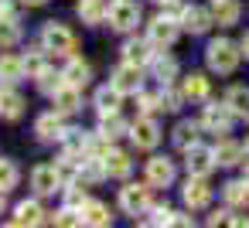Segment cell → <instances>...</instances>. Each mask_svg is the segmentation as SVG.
I'll return each mask as SVG.
<instances>
[{
    "label": "cell",
    "mask_w": 249,
    "mask_h": 228,
    "mask_svg": "<svg viewBox=\"0 0 249 228\" xmlns=\"http://www.w3.org/2000/svg\"><path fill=\"white\" fill-rule=\"evenodd\" d=\"M137 99H140V109H143V116H154V113H160V109H164L160 96H150V92H137Z\"/></svg>",
    "instance_id": "8d00e7d4"
},
{
    "label": "cell",
    "mask_w": 249,
    "mask_h": 228,
    "mask_svg": "<svg viewBox=\"0 0 249 228\" xmlns=\"http://www.w3.org/2000/svg\"><path fill=\"white\" fill-rule=\"evenodd\" d=\"M65 82H72V85H79V89H86L89 85V75H92V68L82 62V58H69V65H65Z\"/></svg>",
    "instance_id": "d4e9b609"
},
{
    "label": "cell",
    "mask_w": 249,
    "mask_h": 228,
    "mask_svg": "<svg viewBox=\"0 0 249 228\" xmlns=\"http://www.w3.org/2000/svg\"><path fill=\"white\" fill-rule=\"evenodd\" d=\"M239 55H242V48H239V45H232V41L218 38V41H212V45H208L205 62H208V68H212V72H218V75H232V72H235V65H239Z\"/></svg>",
    "instance_id": "6da1fadb"
},
{
    "label": "cell",
    "mask_w": 249,
    "mask_h": 228,
    "mask_svg": "<svg viewBox=\"0 0 249 228\" xmlns=\"http://www.w3.org/2000/svg\"><path fill=\"white\" fill-rule=\"evenodd\" d=\"M239 48H242V55H246V58H249V34H246V38H242V41H239Z\"/></svg>",
    "instance_id": "ee69618b"
},
{
    "label": "cell",
    "mask_w": 249,
    "mask_h": 228,
    "mask_svg": "<svg viewBox=\"0 0 249 228\" xmlns=\"http://www.w3.org/2000/svg\"><path fill=\"white\" fill-rule=\"evenodd\" d=\"M198 143V126L195 123H178L174 126V147L178 150H188V147H195Z\"/></svg>",
    "instance_id": "f546056e"
},
{
    "label": "cell",
    "mask_w": 249,
    "mask_h": 228,
    "mask_svg": "<svg viewBox=\"0 0 249 228\" xmlns=\"http://www.w3.org/2000/svg\"><path fill=\"white\" fill-rule=\"evenodd\" d=\"M225 102H229V109H232L235 116L249 119V89H246V85H232V89L225 92Z\"/></svg>",
    "instance_id": "f1b7e54d"
},
{
    "label": "cell",
    "mask_w": 249,
    "mask_h": 228,
    "mask_svg": "<svg viewBox=\"0 0 249 228\" xmlns=\"http://www.w3.org/2000/svg\"><path fill=\"white\" fill-rule=\"evenodd\" d=\"M21 113H24V99H21V92L18 89H0V116L4 119H21Z\"/></svg>",
    "instance_id": "d6986e66"
},
{
    "label": "cell",
    "mask_w": 249,
    "mask_h": 228,
    "mask_svg": "<svg viewBox=\"0 0 249 228\" xmlns=\"http://www.w3.org/2000/svg\"><path fill=\"white\" fill-rule=\"evenodd\" d=\"M181 99H184V96H174V92H171V89L164 85V92H160V102H164V113H174Z\"/></svg>",
    "instance_id": "ab89813d"
},
{
    "label": "cell",
    "mask_w": 249,
    "mask_h": 228,
    "mask_svg": "<svg viewBox=\"0 0 249 228\" xmlns=\"http://www.w3.org/2000/svg\"><path fill=\"white\" fill-rule=\"evenodd\" d=\"M137 21H140V7L133 4V0H113L109 4V24H113V31H133L137 28Z\"/></svg>",
    "instance_id": "3957f363"
},
{
    "label": "cell",
    "mask_w": 249,
    "mask_h": 228,
    "mask_svg": "<svg viewBox=\"0 0 249 228\" xmlns=\"http://www.w3.org/2000/svg\"><path fill=\"white\" fill-rule=\"evenodd\" d=\"M21 41V28H18V17H0V48H11Z\"/></svg>",
    "instance_id": "4dcf8cb0"
},
{
    "label": "cell",
    "mask_w": 249,
    "mask_h": 228,
    "mask_svg": "<svg viewBox=\"0 0 249 228\" xmlns=\"http://www.w3.org/2000/svg\"><path fill=\"white\" fill-rule=\"evenodd\" d=\"M157 45L147 38V41H126L123 45V62H133V65H147L157 51H154Z\"/></svg>",
    "instance_id": "e0dca14e"
},
{
    "label": "cell",
    "mask_w": 249,
    "mask_h": 228,
    "mask_svg": "<svg viewBox=\"0 0 249 228\" xmlns=\"http://www.w3.org/2000/svg\"><path fill=\"white\" fill-rule=\"evenodd\" d=\"M242 180H246V184H249V163H246V177H242Z\"/></svg>",
    "instance_id": "7dc6e473"
},
{
    "label": "cell",
    "mask_w": 249,
    "mask_h": 228,
    "mask_svg": "<svg viewBox=\"0 0 249 228\" xmlns=\"http://www.w3.org/2000/svg\"><path fill=\"white\" fill-rule=\"evenodd\" d=\"M24 4H28V7H38V4H45V0H24Z\"/></svg>",
    "instance_id": "bcb514c9"
},
{
    "label": "cell",
    "mask_w": 249,
    "mask_h": 228,
    "mask_svg": "<svg viewBox=\"0 0 249 228\" xmlns=\"http://www.w3.org/2000/svg\"><path fill=\"white\" fill-rule=\"evenodd\" d=\"M184 153H188V174L208 177V174L215 170V150H208V147L195 143V147H188Z\"/></svg>",
    "instance_id": "7c38bea8"
},
{
    "label": "cell",
    "mask_w": 249,
    "mask_h": 228,
    "mask_svg": "<svg viewBox=\"0 0 249 228\" xmlns=\"http://www.w3.org/2000/svg\"><path fill=\"white\" fill-rule=\"evenodd\" d=\"M52 106H55V113H62V116L79 113V109H82V92H79V85L62 82V85L52 92Z\"/></svg>",
    "instance_id": "ba28073f"
},
{
    "label": "cell",
    "mask_w": 249,
    "mask_h": 228,
    "mask_svg": "<svg viewBox=\"0 0 249 228\" xmlns=\"http://www.w3.org/2000/svg\"><path fill=\"white\" fill-rule=\"evenodd\" d=\"M225 201H229V204H246V201H249V184H246V180L225 184Z\"/></svg>",
    "instance_id": "e575fe53"
},
{
    "label": "cell",
    "mask_w": 249,
    "mask_h": 228,
    "mask_svg": "<svg viewBox=\"0 0 249 228\" xmlns=\"http://www.w3.org/2000/svg\"><path fill=\"white\" fill-rule=\"evenodd\" d=\"M18 180H21V170L14 167V160H4V157H0V187H4V191H14Z\"/></svg>",
    "instance_id": "1f68e13d"
},
{
    "label": "cell",
    "mask_w": 249,
    "mask_h": 228,
    "mask_svg": "<svg viewBox=\"0 0 249 228\" xmlns=\"http://www.w3.org/2000/svg\"><path fill=\"white\" fill-rule=\"evenodd\" d=\"M55 225H65V228H72V225H82V211H75L72 204H65V208L55 214Z\"/></svg>",
    "instance_id": "74e56055"
},
{
    "label": "cell",
    "mask_w": 249,
    "mask_h": 228,
    "mask_svg": "<svg viewBox=\"0 0 249 228\" xmlns=\"http://www.w3.org/2000/svg\"><path fill=\"white\" fill-rule=\"evenodd\" d=\"M4 194H7V191H4V187H0V211H4V204H7V201H4Z\"/></svg>",
    "instance_id": "f6af8a7d"
},
{
    "label": "cell",
    "mask_w": 249,
    "mask_h": 228,
    "mask_svg": "<svg viewBox=\"0 0 249 228\" xmlns=\"http://www.w3.org/2000/svg\"><path fill=\"white\" fill-rule=\"evenodd\" d=\"M246 157H249V140H246Z\"/></svg>",
    "instance_id": "c3c4849f"
},
{
    "label": "cell",
    "mask_w": 249,
    "mask_h": 228,
    "mask_svg": "<svg viewBox=\"0 0 249 228\" xmlns=\"http://www.w3.org/2000/svg\"><path fill=\"white\" fill-rule=\"evenodd\" d=\"M171 208L167 204H160V208H154V218H150V225H171Z\"/></svg>",
    "instance_id": "60d3db41"
},
{
    "label": "cell",
    "mask_w": 249,
    "mask_h": 228,
    "mask_svg": "<svg viewBox=\"0 0 249 228\" xmlns=\"http://www.w3.org/2000/svg\"><path fill=\"white\" fill-rule=\"evenodd\" d=\"M130 140L137 150H154L160 143V126L150 119V116H140L133 126H130Z\"/></svg>",
    "instance_id": "8992f818"
},
{
    "label": "cell",
    "mask_w": 249,
    "mask_h": 228,
    "mask_svg": "<svg viewBox=\"0 0 249 228\" xmlns=\"http://www.w3.org/2000/svg\"><path fill=\"white\" fill-rule=\"evenodd\" d=\"M178 17H171V14H157L150 24H147V38L157 45V48H167V45H174V38H178Z\"/></svg>",
    "instance_id": "277c9868"
},
{
    "label": "cell",
    "mask_w": 249,
    "mask_h": 228,
    "mask_svg": "<svg viewBox=\"0 0 249 228\" xmlns=\"http://www.w3.org/2000/svg\"><path fill=\"white\" fill-rule=\"evenodd\" d=\"M157 4H167V0H157Z\"/></svg>",
    "instance_id": "681fc988"
},
{
    "label": "cell",
    "mask_w": 249,
    "mask_h": 228,
    "mask_svg": "<svg viewBox=\"0 0 249 228\" xmlns=\"http://www.w3.org/2000/svg\"><path fill=\"white\" fill-rule=\"evenodd\" d=\"M246 150L239 147V143H232V140H222L218 147H215V163L218 167H235V163H242L239 157H242Z\"/></svg>",
    "instance_id": "4316f807"
},
{
    "label": "cell",
    "mask_w": 249,
    "mask_h": 228,
    "mask_svg": "<svg viewBox=\"0 0 249 228\" xmlns=\"http://www.w3.org/2000/svg\"><path fill=\"white\" fill-rule=\"evenodd\" d=\"M150 68H154V75H157L160 85H171L174 75H178V62H174L171 55H154V58H150Z\"/></svg>",
    "instance_id": "cb8c5ba5"
},
{
    "label": "cell",
    "mask_w": 249,
    "mask_h": 228,
    "mask_svg": "<svg viewBox=\"0 0 249 228\" xmlns=\"http://www.w3.org/2000/svg\"><path fill=\"white\" fill-rule=\"evenodd\" d=\"M31 187H35L38 194H55V191L62 187L58 167H55V163H38V167L31 170Z\"/></svg>",
    "instance_id": "8fae6325"
},
{
    "label": "cell",
    "mask_w": 249,
    "mask_h": 228,
    "mask_svg": "<svg viewBox=\"0 0 249 228\" xmlns=\"http://www.w3.org/2000/svg\"><path fill=\"white\" fill-rule=\"evenodd\" d=\"M120 99H123V92L109 82V85H103L99 92H96V109H99V116H106V113H120Z\"/></svg>",
    "instance_id": "7402d4cb"
},
{
    "label": "cell",
    "mask_w": 249,
    "mask_h": 228,
    "mask_svg": "<svg viewBox=\"0 0 249 228\" xmlns=\"http://www.w3.org/2000/svg\"><path fill=\"white\" fill-rule=\"evenodd\" d=\"M181 194H184V204H188L191 211L208 208V201H212V187H208V180H205V177H198V174H191V177L184 180Z\"/></svg>",
    "instance_id": "9c48e42d"
},
{
    "label": "cell",
    "mask_w": 249,
    "mask_h": 228,
    "mask_svg": "<svg viewBox=\"0 0 249 228\" xmlns=\"http://www.w3.org/2000/svg\"><path fill=\"white\" fill-rule=\"evenodd\" d=\"M35 133L41 136V140H62L65 136V126H62V113H45V116H38V123H35Z\"/></svg>",
    "instance_id": "9a60e30c"
},
{
    "label": "cell",
    "mask_w": 249,
    "mask_h": 228,
    "mask_svg": "<svg viewBox=\"0 0 249 228\" xmlns=\"http://www.w3.org/2000/svg\"><path fill=\"white\" fill-rule=\"evenodd\" d=\"M62 82H65V75H55L52 68H45V72L38 75V89H41V92H48V96H52V92H55Z\"/></svg>",
    "instance_id": "d590c367"
},
{
    "label": "cell",
    "mask_w": 249,
    "mask_h": 228,
    "mask_svg": "<svg viewBox=\"0 0 249 228\" xmlns=\"http://www.w3.org/2000/svg\"><path fill=\"white\" fill-rule=\"evenodd\" d=\"M181 96L191 99V102H205L208 99V79L205 75H188L184 85H181Z\"/></svg>",
    "instance_id": "484cf974"
},
{
    "label": "cell",
    "mask_w": 249,
    "mask_h": 228,
    "mask_svg": "<svg viewBox=\"0 0 249 228\" xmlns=\"http://www.w3.org/2000/svg\"><path fill=\"white\" fill-rule=\"evenodd\" d=\"M103 167H106V177H130L133 160H130L123 150H106V153H103Z\"/></svg>",
    "instance_id": "2e32d148"
},
{
    "label": "cell",
    "mask_w": 249,
    "mask_h": 228,
    "mask_svg": "<svg viewBox=\"0 0 249 228\" xmlns=\"http://www.w3.org/2000/svg\"><path fill=\"white\" fill-rule=\"evenodd\" d=\"M41 45H45V51H52V55L72 58V51H75V34H72L65 24H58V21H48V24L41 28Z\"/></svg>",
    "instance_id": "7a4b0ae2"
},
{
    "label": "cell",
    "mask_w": 249,
    "mask_h": 228,
    "mask_svg": "<svg viewBox=\"0 0 249 228\" xmlns=\"http://www.w3.org/2000/svg\"><path fill=\"white\" fill-rule=\"evenodd\" d=\"M171 225H191L188 214H171Z\"/></svg>",
    "instance_id": "7bdbcfd3"
},
{
    "label": "cell",
    "mask_w": 249,
    "mask_h": 228,
    "mask_svg": "<svg viewBox=\"0 0 249 228\" xmlns=\"http://www.w3.org/2000/svg\"><path fill=\"white\" fill-rule=\"evenodd\" d=\"M113 85L123 92V96H137L140 85H143V65H133V62H123L116 72H113Z\"/></svg>",
    "instance_id": "52a82bcc"
},
{
    "label": "cell",
    "mask_w": 249,
    "mask_h": 228,
    "mask_svg": "<svg viewBox=\"0 0 249 228\" xmlns=\"http://www.w3.org/2000/svg\"><path fill=\"white\" fill-rule=\"evenodd\" d=\"M222 221H232V218H229V211H215V214L208 218V225H222Z\"/></svg>",
    "instance_id": "b9f144b4"
},
{
    "label": "cell",
    "mask_w": 249,
    "mask_h": 228,
    "mask_svg": "<svg viewBox=\"0 0 249 228\" xmlns=\"http://www.w3.org/2000/svg\"><path fill=\"white\" fill-rule=\"evenodd\" d=\"M232 109H229V102H212V106H205V113H201V126L205 130H212V133H229L232 130Z\"/></svg>",
    "instance_id": "30bf717a"
},
{
    "label": "cell",
    "mask_w": 249,
    "mask_h": 228,
    "mask_svg": "<svg viewBox=\"0 0 249 228\" xmlns=\"http://www.w3.org/2000/svg\"><path fill=\"white\" fill-rule=\"evenodd\" d=\"M89 197H86V191L79 187V180H72L69 187H65V204H72V208H82Z\"/></svg>",
    "instance_id": "f35d334b"
},
{
    "label": "cell",
    "mask_w": 249,
    "mask_h": 228,
    "mask_svg": "<svg viewBox=\"0 0 249 228\" xmlns=\"http://www.w3.org/2000/svg\"><path fill=\"white\" fill-rule=\"evenodd\" d=\"M181 24H184L191 34H201V31H208V28L215 24V17H212V11H205V7H184Z\"/></svg>",
    "instance_id": "5bb4252c"
},
{
    "label": "cell",
    "mask_w": 249,
    "mask_h": 228,
    "mask_svg": "<svg viewBox=\"0 0 249 228\" xmlns=\"http://www.w3.org/2000/svg\"><path fill=\"white\" fill-rule=\"evenodd\" d=\"M174 180V163L167 157H150L147 160V184L150 187H167Z\"/></svg>",
    "instance_id": "4fadbf2b"
},
{
    "label": "cell",
    "mask_w": 249,
    "mask_h": 228,
    "mask_svg": "<svg viewBox=\"0 0 249 228\" xmlns=\"http://www.w3.org/2000/svg\"><path fill=\"white\" fill-rule=\"evenodd\" d=\"M24 75H28L24 58H18V55H4V58H0V82L14 85V82H21Z\"/></svg>",
    "instance_id": "44dd1931"
},
{
    "label": "cell",
    "mask_w": 249,
    "mask_h": 228,
    "mask_svg": "<svg viewBox=\"0 0 249 228\" xmlns=\"http://www.w3.org/2000/svg\"><path fill=\"white\" fill-rule=\"evenodd\" d=\"M239 4L235 0H215L212 4V17H215V24H222V28H232L235 21H239Z\"/></svg>",
    "instance_id": "603a6c76"
},
{
    "label": "cell",
    "mask_w": 249,
    "mask_h": 228,
    "mask_svg": "<svg viewBox=\"0 0 249 228\" xmlns=\"http://www.w3.org/2000/svg\"><path fill=\"white\" fill-rule=\"evenodd\" d=\"M82 225H96V228H106L109 221H113V214H109V208L103 204V201H86L82 208Z\"/></svg>",
    "instance_id": "ffe728a7"
},
{
    "label": "cell",
    "mask_w": 249,
    "mask_h": 228,
    "mask_svg": "<svg viewBox=\"0 0 249 228\" xmlns=\"http://www.w3.org/2000/svg\"><path fill=\"white\" fill-rule=\"evenodd\" d=\"M120 208L126 211V214H143L147 208H150V187L147 184H126L123 191H120Z\"/></svg>",
    "instance_id": "5b68a950"
},
{
    "label": "cell",
    "mask_w": 249,
    "mask_h": 228,
    "mask_svg": "<svg viewBox=\"0 0 249 228\" xmlns=\"http://www.w3.org/2000/svg\"><path fill=\"white\" fill-rule=\"evenodd\" d=\"M120 133H123V119H120L116 113H106L103 123H99V136H103V140H113V136H120Z\"/></svg>",
    "instance_id": "836d02e7"
},
{
    "label": "cell",
    "mask_w": 249,
    "mask_h": 228,
    "mask_svg": "<svg viewBox=\"0 0 249 228\" xmlns=\"http://www.w3.org/2000/svg\"><path fill=\"white\" fill-rule=\"evenodd\" d=\"M79 17L86 24H103L109 17V0H79Z\"/></svg>",
    "instance_id": "ac0fdd59"
},
{
    "label": "cell",
    "mask_w": 249,
    "mask_h": 228,
    "mask_svg": "<svg viewBox=\"0 0 249 228\" xmlns=\"http://www.w3.org/2000/svg\"><path fill=\"white\" fill-rule=\"evenodd\" d=\"M24 68H28V75H31V79H38V75L48 68V62H45V45L28 51V58H24Z\"/></svg>",
    "instance_id": "d6a6232c"
},
{
    "label": "cell",
    "mask_w": 249,
    "mask_h": 228,
    "mask_svg": "<svg viewBox=\"0 0 249 228\" xmlns=\"http://www.w3.org/2000/svg\"><path fill=\"white\" fill-rule=\"evenodd\" d=\"M45 221V208L38 201H21L18 204V218L11 225H41Z\"/></svg>",
    "instance_id": "83f0119b"
}]
</instances>
